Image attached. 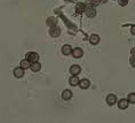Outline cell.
<instances>
[{
    "instance_id": "6da1fadb",
    "label": "cell",
    "mask_w": 135,
    "mask_h": 123,
    "mask_svg": "<svg viewBox=\"0 0 135 123\" xmlns=\"http://www.w3.org/2000/svg\"><path fill=\"white\" fill-rule=\"evenodd\" d=\"M26 59L30 61L31 63H34V62H38V59H39V55H38L36 52H30L28 55H26Z\"/></svg>"
},
{
    "instance_id": "7a4b0ae2",
    "label": "cell",
    "mask_w": 135,
    "mask_h": 123,
    "mask_svg": "<svg viewBox=\"0 0 135 123\" xmlns=\"http://www.w3.org/2000/svg\"><path fill=\"white\" fill-rule=\"evenodd\" d=\"M84 54L83 52V49H72V55H73V58H76V59H79V58H81Z\"/></svg>"
},
{
    "instance_id": "3957f363",
    "label": "cell",
    "mask_w": 135,
    "mask_h": 123,
    "mask_svg": "<svg viewBox=\"0 0 135 123\" xmlns=\"http://www.w3.org/2000/svg\"><path fill=\"white\" fill-rule=\"evenodd\" d=\"M86 11V6H85V4H77V6H76V12H77V14H83L84 12Z\"/></svg>"
},
{
    "instance_id": "277c9868",
    "label": "cell",
    "mask_w": 135,
    "mask_h": 123,
    "mask_svg": "<svg viewBox=\"0 0 135 123\" xmlns=\"http://www.w3.org/2000/svg\"><path fill=\"white\" fill-rule=\"evenodd\" d=\"M14 75H15V77H17V78H21L23 75H24V69L21 67L15 68L14 69Z\"/></svg>"
},
{
    "instance_id": "5b68a950",
    "label": "cell",
    "mask_w": 135,
    "mask_h": 123,
    "mask_svg": "<svg viewBox=\"0 0 135 123\" xmlns=\"http://www.w3.org/2000/svg\"><path fill=\"white\" fill-rule=\"evenodd\" d=\"M85 13H86V15L88 16V17H94V16H95V14H96L95 9H94L93 7H90V6H88V7L86 8Z\"/></svg>"
},
{
    "instance_id": "8992f818",
    "label": "cell",
    "mask_w": 135,
    "mask_h": 123,
    "mask_svg": "<svg viewBox=\"0 0 135 123\" xmlns=\"http://www.w3.org/2000/svg\"><path fill=\"white\" fill-rule=\"evenodd\" d=\"M80 71H81V68H80V66H78V64H75V66H72V67L70 68L71 75H78Z\"/></svg>"
},
{
    "instance_id": "52a82bcc",
    "label": "cell",
    "mask_w": 135,
    "mask_h": 123,
    "mask_svg": "<svg viewBox=\"0 0 135 123\" xmlns=\"http://www.w3.org/2000/svg\"><path fill=\"white\" fill-rule=\"evenodd\" d=\"M106 102H108V105H110V106L115 105L117 102L116 96H113V94H109V96H108V98H106Z\"/></svg>"
},
{
    "instance_id": "ba28073f",
    "label": "cell",
    "mask_w": 135,
    "mask_h": 123,
    "mask_svg": "<svg viewBox=\"0 0 135 123\" xmlns=\"http://www.w3.org/2000/svg\"><path fill=\"white\" fill-rule=\"evenodd\" d=\"M62 53H63L64 55H69V54H71L72 53V47L70 45H64L63 47H62Z\"/></svg>"
},
{
    "instance_id": "9c48e42d",
    "label": "cell",
    "mask_w": 135,
    "mask_h": 123,
    "mask_svg": "<svg viewBox=\"0 0 135 123\" xmlns=\"http://www.w3.org/2000/svg\"><path fill=\"white\" fill-rule=\"evenodd\" d=\"M19 67L23 68V69H28V68H30V67H31V62H30V61H29L28 59L22 60V61L19 62Z\"/></svg>"
},
{
    "instance_id": "30bf717a",
    "label": "cell",
    "mask_w": 135,
    "mask_h": 123,
    "mask_svg": "<svg viewBox=\"0 0 135 123\" xmlns=\"http://www.w3.org/2000/svg\"><path fill=\"white\" fill-rule=\"evenodd\" d=\"M62 98H63L64 100H69V99H71L72 98V92L70 90H64L63 93H62Z\"/></svg>"
},
{
    "instance_id": "8fae6325",
    "label": "cell",
    "mask_w": 135,
    "mask_h": 123,
    "mask_svg": "<svg viewBox=\"0 0 135 123\" xmlns=\"http://www.w3.org/2000/svg\"><path fill=\"white\" fill-rule=\"evenodd\" d=\"M79 85H80V87H81V89L86 90V89H88V87H89L90 82L88 81V79H81V82L79 83Z\"/></svg>"
},
{
    "instance_id": "7c38bea8",
    "label": "cell",
    "mask_w": 135,
    "mask_h": 123,
    "mask_svg": "<svg viewBox=\"0 0 135 123\" xmlns=\"http://www.w3.org/2000/svg\"><path fill=\"white\" fill-rule=\"evenodd\" d=\"M79 83H80V81L77 77V75H72V77L70 78V84L72 86H76V85H79Z\"/></svg>"
},
{
    "instance_id": "4fadbf2b",
    "label": "cell",
    "mask_w": 135,
    "mask_h": 123,
    "mask_svg": "<svg viewBox=\"0 0 135 123\" xmlns=\"http://www.w3.org/2000/svg\"><path fill=\"white\" fill-rule=\"evenodd\" d=\"M89 41H90V44L96 45V44H98V41H100V37H98L97 35H92L89 38Z\"/></svg>"
},
{
    "instance_id": "5bb4252c",
    "label": "cell",
    "mask_w": 135,
    "mask_h": 123,
    "mask_svg": "<svg viewBox=\"0 0 135 123\" xmlns=\"http://www.w3.org/2000/svg\"><path fill=\"white\" fill-rule=\"evenodd\" d=\"M118 106H119V108H120V109L127 108V106H128V100H126V99H121V100L118 102Z\"/></svg>"
},
{
    "instance_id": "9a60e30c",
    "label": "cell",
    "mask_w": 135,
    "mask_h": 123,
    "mask_svg": "<svg viewBox=\"0 0 135 123\" xmlns=\"http://www.w3.org/2000/svg\"><path fill=\"white\" fill-rule=\"evenodd\" d=\"M40 68H41V66H40V63L39 62H34V63H31V67H30V69L32 71H39L40 70Z\"/></svg>"
},
{
    "instance_id": "2e32d148",
    "label": "cell",
    "mask_w": 135,
    "mask_h": 123,
    "mask_svg": "<svg viewBox=\"0 0 135 123\" xmlns=\"http://www.w3.org/2000/svg\"><path fill=\"white\" fill-rule=\"evenodd\" d=\"M127 100H128V102H131V104H135V93L129 94L127 97Z\"/></svg>"
},
{
    "instance_id": "e0dca14e",
    "label": "cell",
    "mask_w": 135,
    "mask_h": 123,
    "mask_svg": "<svg viewBox=\"0 0 135 123\" xmlns=\"http://www.w3.org/2000/svg\"><path fill=\"white\" fill-rule=\"evenodd\" d=\"M131 64L132 66H135V55H133L131 58Z\"/></svg>"
},
{
    "instance_id": "ac0fdd59",
    "label": "cell",
    "mask_w": 135,
    "mask_h": 123,
    "mask_svg": "<svg viewBox=\"0 0 135 123\" xmlns=\"http://www.w3.org/2000/svg\"><path fill=\"white\" fill-rule=\"evenodd\" d=\"M131 31H132V34H133V35H135V25H133V26H132Z\"/></svg>"
},
{
    "instance_id": "d6986e66",
    "label": "cell",
    "mask_w": 135,
    "mask_h": 123,
    "mask_svg": "<svg viewBox=\"0 0 135 123\" xmlns=\"http://www.w3.org/2000/svg\"><path fill=\"white\" fill-rule=\"evenodd\" d=\"M132 55H135V49H132Z\"/></svg>"
}]
</instances>
